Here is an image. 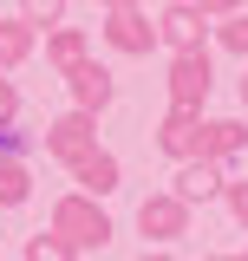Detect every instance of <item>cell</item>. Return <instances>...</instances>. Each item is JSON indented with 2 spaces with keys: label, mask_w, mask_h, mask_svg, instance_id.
Returning a JSON list of instances; mask_svg holds the SVG:
<instances>
[{
  "label": "cell",
  "mask_w": 248,
  "mask_h": 261,
  "mask_svg": "<svg viewBox=\"0 0 248 261\" xmlns=\"http://www.w3.org/2000/svg\"><path fill=\"white\" fill-rule=\"evenodd\" d=\"M46 228H53V235H65L79 255H92V248H105V242L118 235V222L105 216V202H98V196H79V190H65L59 202H53Z\"/></svg>",
  "instance_id": "cell-1"
},
{
  "label": "cell",
  "mask_w": 248,
  "mask_h": 261,
  "mask_svg": "<svg viewBox=\"0 0 248 261\" xmlns=\"http://www.w3.org/2000/svg\"><path fill=\"white\" fill-rule=\"evenodd\" d=\"M163 92H170V105L203 111V105H209V92H216V59H209V46H196V53H170Z\"/></svg>",
  "instance_id": "cell-2"
},
{
  "label": "cell",
  "mask_w": 248,
  "mask_h": 261,
  "mask_svg": "<svg viewBox=\"0 0 248 261\" xmlns=\"http://www.w3.org/2000/svg\"><path fill=\"white\" fill-rule=\"evenodd\" d=\"M98 39H105L111 53H124V59H151V46H157L151 7H144V0H137V7H105V27H98Z\"/></svg>",
  "instance_id": "cell-3"
},
{
  "label": "cell",
  "mask_w": 248,
  "mask_h": 261,
  "mask_svg": "<svg viewBox=\"0 0 248 261\" xmlns=\"http://www.w3.org/2000/svg\"><path fill=\"white\" fill-rule=\"evenodd\" d=\"M137 235L157 242V248H177V242L189 235V202H177L170 190L144 196V202H137Z\"/></svg>",
  "instance_id": "cell-4"
},
{
  "label": "cell",
  "mask_w": 248,
  "mask_h": 261,
  "mask_svg": "<svg viewBox=\"0 0 248 261\" xmlns=\"http://www.w3.org/2000/svg\"><path fill=\"white\" fill-rule=\"evenodd\" d=\"M85 150H98V118L92 111H59L53 124H46V157H59V163H79Z\"/></svg>",
  "instance_id": "cell-5"
},
{
  "label": "cell",
  "mask_w": 248,
  "mask_h": 261,
  "mask_svg": "<svg viewBox=\"0 0 248 261\" xmlns=\"http://www.w3.org/2000/svg\"><path fill=\"white\" fill-rule=\"evenodd\" d=\"M157 46L196 53V46H209V20H203L189 0H170V7H157Z\"/></svg>",
  "instance_id": "cell-6"
},
{
  "label": "cell",
  "mask_w": 248,
  "mask_h": 261,
  "mask_svg": "<svg viewBox=\"0 0 248 261\" xmlns=\"http://www.w3.org/2000/svg\"><path fill=\"white\" fill-rule=\"evenodd\" d=\"M222 183H229V163H209V157H183L177 163V176H170V196L177 202H216L222 196Z\"/></svg>",
  "instance_id": "cell-7"
},
{
  "label": "cell",
  "mask_w": 248,
  "mask_h": 261,
  "mask_svg": "<svg viewBox=\"0 0 248 261\" xmlns=\"http://www.w3.org/2000/svg\"><path fill=\"white\" fill-rule=\"evenodd\" d=\"M65 92H72V105H79V111H92V118H98V111L118 98V79H111L98 59H79L72 72H65Z\"/></svg>",
  "instance_id": "cell-8"
},
{
  "label": "cell",
  "mask_w": 248,
  "mask_h": 261,
  "mask_svg": "<svg viewBox=\"0 0 248 261\" xmlns=\"http://www.w3.org/2000/svg\"><path fill=\"white\" fill-rule=\"evenodd\" d=\"M242 150H248V124H242V118H203V124H196V157L235 163Z\"/></svg>",
  "instance_id": "cell-9"
},
{
  "label": "cell",
  "mask_w": 248,
  "mask_h": 261,
  "mask_svg": "<svg viewBox=\"0 0 248 261\" xmlns=\"http://www.w3.org/2000/svg\"><path fill=\"white\" fill-rule=\"evenodd\" d=\"M65 170H72L79 196H98V202H105V196H118V183H124V163L111 157V150H85V157L65 163Z\"/></svg>",
  "instance_id": "cell-10"
},
{
  "label": "cell",
  "mask_w": 248,
  "mask_h": 261,
  "mask_svg": "<svg viewBox=\"0 0 248 261\" xmlns=\"http://www.w3.org/2000/svg\"><path fill=\"white\" fill-rule=\"evenodd\" d=\"M196 124H203V111H189V105H170V111H163V124H157V150H163L170 163L196 157Z\"/></svg>",
  "instance_id": "cell-11"
},
{
  "label": "cell",
  "mask_w": 248,
  "mask_h": 261,
  "mask_svg": "<svg viewBox=\"0 0 248 261\" xmlns=\"http://www.w3.org/2000/svg\"><path fill=\"white\" fill-rule=\"evenodd\" d=\"M79 59H92V39H85V27H46V65L53 72H72Z\"/></svg>",
  "instance_id": "cell-12"
},
{
  "label": "cell",
  "mask_w": 248,
  "mask_h": 261,
  "mask_svg": "<svg viewBox=\"0 0 248 261\" xmlns=\"http://www.w3.org/2000/svg\"><path fill=\"white\" fill-rule=\"evenodd\" d=\"M33 46H39V33L13 13V20H0V72H20V65L33 59Z\"/></svg>",
  "instance_id": "cell-13"
},
{
  "label": "cell",
  "mask_w": 248,
  "mask_h": 261,
  "mask_svg": "<svg viewBox=\"0 0 248 261\" xmlns=\"http://www.w3.org/2000/svg\"><path fill=\"white\" fill-rule=\"evenodd\" d=\"M20 202H33V170L13 150H0V209H20Z\"/></svg>",
  "instance_id": "cell-14"
},
{
  "label": "cell",
  "mask_w": 248,
  "mask_h": 261,
  "mask_svg": "<svg viewBox=\"0 0 248 261\" xmlns=\"http://www.w3.org/2000/svg\"><path fill=\"white\" fill-rule=\"evenodd\" d=\"M20 261H79V248H72L65 235H53V228H39V235H27Z\"/></svg>",
  "instance_id": "cell-15"
},
{
  "label": "cell",
  "mask_w": 248,
  "mask_h": 261,
  "mask_svg": "<svg viewBox=\"0 0 248 261\" xmlns=\"http://www.w3.org/2000/svg\"><path fill=\"white\" fill-rule=\"evenodd\" d=\"M216 46H222V53H235V59H248V7L216 20Z\"/></svg>",
  "instance_id": "cell-16"
},
{
  "label": "cell",
  "mask_w": 248,
  "mask_h": 261,
  "mask_svg": "<svg viewBox=\"0 0 248 261\" xmlns=\"http://www.w3.org/2000/svg\"><path fill=\"white\" fill-rule=\"evenodd\" d=\"M20 20H27L33 33H46V27L65 20V0H20Z\"/></svg>",
  "instance_id": "cell-17"
},
{
  "label": "cell",
  "mask_w": 248,
  "mask_h": 261,
  "mask_svg": "<svg viewBox=\"0 0 248 261\" xmlns=\"http://www.w3.org/2000/svg\"><path fill=\"white\" fill-rule=\"evenodd\" d=\"M222 202H229V216H235V228H248V176H235V183H222Z\"/></svg>",
  "instance_id": "cell-18"
},
{
  "label": "cell",
  "mask_w": 248,
  "mask_h": 261,
  "mask_svg": "<svg viewBox=\"0 0 248 261\" xmlns=\"http://www.w3.org/2000/svg\"><path fill=\"white\" fill-rule=\"evenodd\" d=\"M13 118H20V85L0 72V124H13Z\"/></svg>",
  "instance_id": "cell-19"
},
{
  "label": "cell",
  "mask_w": 248,
  "mask_h": 261,
  "mask_svg": "<svg viewBox=\"0 0 248 261\" xmlns=\"http://www.w3.org/2000/svg\"><path fill=\"white\" fill-rule=\"evenodd\" d=\"M189 7H196L203 20H222V13H242L248 0H189Z\"/></svg>",
  "instance_id": "cell-20"
},
{
  "label": "cell",
  "mask_w": 248,
  "mask_h": 261,
  "mask_svg": "<svg viewBox=\"0 0 248 261\" xmlns=\"http://www.w3.org/2000/svg\"><path fill=\"white\" fill-rule=\"evenodd\" d=\"M235 98H242V111H248V72H242V79H235Z\"/></svg>",
  "instance_id": "cell-21"
},
{
  "label": "cell",
  "mask_w": 248,
  "mask_h": 261,
  "mask_svg": "<svg viewBox=\"0 0 248 261\" xmlns=\"http://www.w3.org/2000/svg\"><path fill=\"white\" fill-rule=\"evenodd\" d=\"M137 261H177V255H170V248H151V255H137Z\"/></svg>",
  "instance_id": "cell-22"
},
{
  "label": "cell",
  "mask_w": 248,
  "mask_h": 261,
  "mask_svg": "<svg viewBox=\"0 0 248 261\" xmlns=\"http://www.w3.org/2000/svg\"><path fill=\"white\" fill-rule=\"evenodd\" d=\"M0 150H13V130H7V124H0Z\"/></svg>",
  "instance_id": "cell-23"
},
{
  "label": "cell",
  "mask_w": 248,
  "mask_h": 261,
  "mask_svg": "<svg viewBox=\"0 0 248 261\" xmlns=\"http://www.w3.org/2000/svg\"><path fill=\"white\" fill-rule=\"evenodd\" d=\"M98 7H137V0H98Z\"/></svg>",
  "instance_id": "cell-24"
},
{
  "label": "cell",
  "mask_w": 248,
  "mask_h": 261,
  "mask_svg": "<svg viewBox=\"0 0 248 261\" xmlns=\"http://www.w3.org/2000/svg\"><path fill=\"white\" fill-rule=\"evenodd\" d=\"M157 7H170V0H157Z\"/></svg>",
  "instance_id": "cell-25"
},
{
  "label": "cell",
  "mask_w": 248,
  "mask_h": 261,
  "mask_svg": "<svg viewBox=\"0 0 248 261\" xmlns=\"http://www.w3.org/2000/svg\"><path fill=\"white\" fill-rule=\"evenodd\" d=\"M242 261H248V255H242Z\"/></svg>",
  "instance_id": "cell-26"
}]
</instances>
